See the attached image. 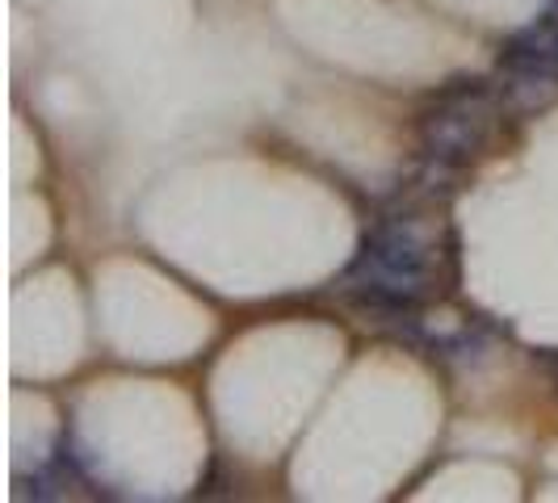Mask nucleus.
Here are the masks:
<instances>
[{
	"label": "nucleus",
	"instance_id": "1",
	"mask_svg": "<svg viewBox=\"0 0 558 503\" xmlns=\"http://www.w3.org/2000/svg\"><path fill=\"white\" fill-rule=\"evenodd\" d=\"M500 110V88H492L487 81H462L458 88H449L437 101V110L424 118V126H420L424 151L437 164H471L487 147L492 118Z\"/></svg>",
	"mask_w": 558,
	"mask_h": 503
},
{
	"label": "nucleus",
	"instance_id": "2",
	"mask_svg": "<svg viewBox=\"0 0 558 503\" xmlns=\"http://www.w3.org/2000/svg\"><path fill=\"white\" fill-rule=\"evenodd\" d=\"M500 68H525V72H546L558 76V13L550 9L537 26L521 29L504 42Z\"/></svg>",
	"mask_w": 558,
	"mask_h": 503
},
{
	"label": "nucleus",
	"instance_id": "3",
	"mask_svg": "<svg viewBox=\"0 0 558 503\" xmlns=\"http://www.w3.org/2000/svg\"><path fill=\"white\" fill-rule=\"evenodd\" d=\"M504 110L517 113H537L546 106L558 101V76H546V72H525V68H504V84H500Z\"/></svg>",
	"mask_w": 558,
	"mask_h": 503
},
{
	"label": "nucleus",
	"instance_id": "4",
	"mask_svg": "<svg viewBox=\"0 0 558 503\" xmlns=\"http://www.w3.org/2000/svg\"><path fill=\"white\" fill-rule=\"evenodd\" d=\"M546 365H550V369H555V378H558V357H546Z\"/></svg>",
	"mask_w": 558,
	"mask_h": 503
}]
</instances>
